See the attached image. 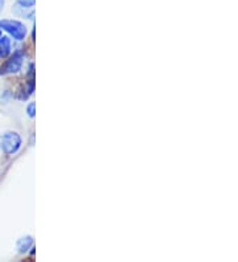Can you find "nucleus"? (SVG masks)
Returning a JSON list of instances; mask_svg holds the SVG:
<instances>
[{
	"label": "nucleus",
	"instance_id": "nucleus-1",
	"mask_svg": "<svg viewBox=\"0 0 238 262\" xmlns=\"http://www.w3.org/2000/svg\"><path fill=\"white\" fill-rule=\"evenodd\" d=\"M23 139L17 131L8 130L0 134V150L6 155H15L21 148Z\"/></svg>",
	"mask_w": 238,
	"mask_h": 262
},
{
	"label": "nucleus",
	"instance_id": "nucleus-2",
	"mask_svg": "<svg viewBox=\"0 0 238 262\" xmlns=\"http://www.w3.org/2000/svg\"><path fill=\"white\" fill-rule=\"evenodd\" d=\"M0 29L8 33L10 37L13 38L15 41H23V40H26L27 35H28L26 24L16 19H2L0 20Z\"/></svg>",
	"mask_w": 238,
	"mask_h": 262
},
{
	"label": "nucleus",
	"instance_id": "nucleus-3",
	"mask_svg": "<svg viewBox=\"0 0 238 262\" xmlns=\"http://www.w3.org/2000/svg\"><path fill=\"white\" fill-rule=\"evenodd\" d=\"M23 62H24V55L21 52H16L11 56L10 60L6 61V64L0 68V74H16L21 71Z\"/></svg>",
	"mask_w": 238,
	"mask_h": 262
},
{
	"label": "nucleus",
	"instance_id": "nucleus-4",
	"mask_svg": "<svg viewBox=\"0 0 238 262\" xmlns=\"http://www.w3.org/2000/svg\"><path fill=\"white\" fill-rule=\"evenodd\" d=\"M12 52V40L8 36L0 37V58H6Z\"/></svg>",
	"mask_w": 238,
	"mask_h": 262
},
{
	"label": "nucleus",
	"instance_id": "nucleus-5",
	"mask_svg": "<svg viewBox=\"0 0 238 262\" xmlns=\"http://www.w3.org/2000/svg\"><path fill=\"white\" fill-rule=\"evenodd\" d=\"M33 245V237L27 234L24 237H20L19 240L16 241V249L19 253H27Z\"/></svg>",
	"mask_w": 238,
	"mask_h": 262
},
{
	"label": "nucleus",
	"instance_id": "nucleus-6",
	"mask_svg": "<svg viewBox=\"0 0 238 262\" xmlns=\"http://www.w3.org/2000/svg\"><path fill=\"white\" fill-rule=\"evenodd\" d=\"M16 3L23 10H31V8L35 7L36 0H16Z\"/></svg>",
	"mask_w": 238,
	"mask_h": 262
},
{
	"label": "nucleus",
	"instance_id": "nucleus-7",
	"mask_svg": "<svg viewBox=\"0 0 238 262\" xmlns=\"http://www.w3.org/2000/svg\"><path fill=\"white\" fill-rule=\"evenodd\" d=\"M27 114H28L29 118H33L36 114V105L35 102H31L28 103V106H27Z\"/></svg>",
	"mask_w": 238,
	"mask_h": 262
},
{
	"label": "nucleus",
	"instance_id": "nucleus-8",
	"mask_svg": "<svg viewBox=\"0 0 238 262\" xmlns=\"http://www.w3.org/2000/svg\"><path fill=\"white\" fill-rule=\"evenodd\" d=\"M4 6H6V0H0V12L4 10Z\"/></svg>",
	"mask_w": 238,
	"mask_h": 262
},
{
	"label": "nucleus",
	"instance_id": "nucleus-9",
	"mask_svg": "<svg viewBox=\"0 0 238 262\" xmlns=\"http://www.w3.org/2000/svg\"><path fill=\"white\" fill-rule=\"evenodd\" d=\"M2 36H3V35H2V29H0V37H2Z\"/></svg>",
	"mask_w": 238,
	"mask_h": 262
},
{
	"label": "nucleus",
	"instance_id": "nucleus-10",
	"mask_svg": "<svg viewBox=\"0 0 238 262\" xmlns=\"http://www.w3.org/2000/svg\"><path fill=\"white\" fill-rule=\"evenodd\" d=\"M0 60H2V58H0Z\"/></svg>",
	"mask_w": 238,
	"mask_h": 262
}]
</instances>
